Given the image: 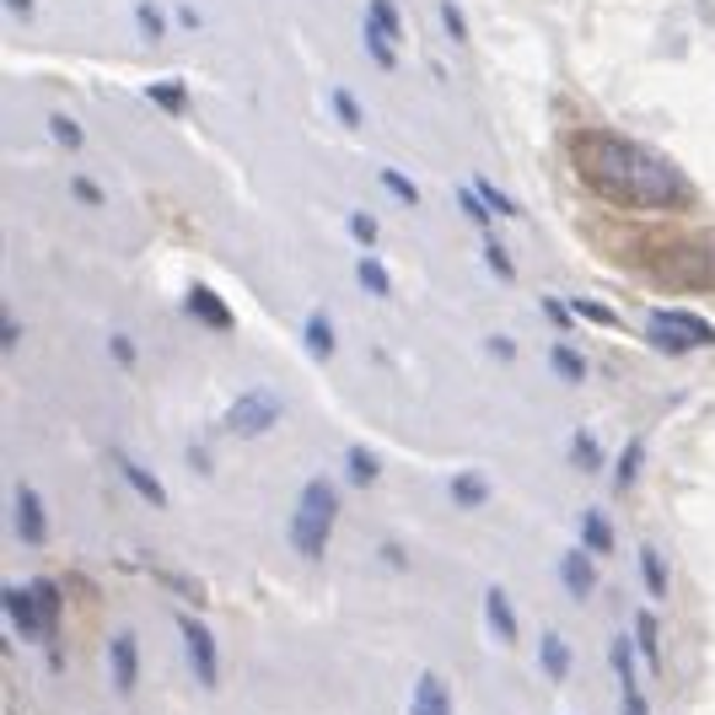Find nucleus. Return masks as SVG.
Masks as SVG:
<instances>
[{"instance_id": "f257e3e1", "label": "nucleus", "mask_w": 715, "mask_h": 715, "mask_svg": "<svg viewBox=\"0 0 715 715\" xmlns=\"http://www.w3.org/2000/svg\"><path fill=\"white\" fill-rule=\"evenodd\" d=\"M570 167L576 178L614 199L624 210H678L688 205V178L662 151L624 140V135H576L570 140Z\"/></svg>"}, {"instance_id": "f03ea898", "label": "nucleus", "mask_w": 715, "mask_h": 715, "mask_svg": "<svg viewBox=\"0 0 715 715\" xmlns=\"http://www.w3.org/2000/svg\"><path fill=\"white\" fill-rule=\"evenodd\" d=\"M340 528V490L334 479H307L302 496H296V511H291V549L302 555L307 565H317L329 555V538Z\"/></svg>"}, {"instance_id": "7ed1b4c3", "label": "nucleus", "mask_w": 715, "mask_h": 715, "mask_svg": "<svg viewBox=\"0 0 715 715\" xmlns=\"http://www.w3.org/2000/svg\"><path fill=\"white\" fill-rule=\"evenodd\" d=\"M646 344L662 350V355H688V350H711L715 329L699 317V312H678V307H662L646 317Z\"/></svg>"}, {"instance_id": "20e7f679", "label": "nucleus", "mask_w": 715, "mask_h": 715, "mask_svg": "<svg viewBox=\"0 0 715 715\" xmlns=\"http://www.w3.org/2000/svg\"><path fill=\"white\" fill-rule=\"evenodd\" d=\"M281 393H270V388H258V393H243L237 404L226 409V431L243 435V441H258V435H270L275 425H281Z\"/></svg>"}, {"instance_id": "39448f33", "label": "nucleus", "mask_w": 715, "mask_h": 715, "mask_svg": "<svg viewBox=\"0 0 715 715\" xmlns=\"http://www.w3.org/2000/svg\"><path fill=\"white\" fill-rule=\"evenodd\" d=\"M178 635H184V656L194 667V684L199 688H216L221 684V652H216V635L199 614H178Z\"/></svg>"}, {"instance_id": "423d86ee", "label": "nucleus", "mask_w": 715, "mask_h": 715, "mask_svg": "<svg viewBox=\"0 0 715 715\" xmlns=\"http://www.w3.org/2000/svg\"><path fill=\"white\" fill-rule=\"evenodd\" d=\"M608 662H614V678H619V715H652L646 694H640V678H635V640L619 635L608 646Z\"/></svg>"}, {"instance_id": "0eeeda50", "label": "nucleus", "mask_w": 715, "mask_h": 715, "mask_svg": "<svg viewBox=\"0 0 715 715\" xmlns=\"http://www.w3.org/2000/svg\"><path fill=\"white\" fill-rule=\"evenodd\" d=\"M11 528H17V538L32 543V549L49 538V517H43V500H38L32 484H17V496H11Z\"/></svg>"}, {"instance_id": "6e6552de", "label": "nucleus", "mask_w": 715, "mask_h": 715, "mask_svg": "<svg viewBox=\"0 0 715 715\" xmlns=\"http://www.w3.org/2000/svg\"><path fill=\"white\" fill-rule=\"evenodd\" d=\"M108 678H114L119 694H135V684H140V640H135V629H119L108 640Z\"/></svg>"}, {"instance_id": "1a4fd4ad", "label": "nucleus", "mask_w": 715, "mask_h": 715, "mask_svg": "<svg viewBox=\"0 0 715 715\" xmlns=\"http://www.w3.org/2000/svg\"><path fill=\"white\" fill-rule=\"evenodd\" d=\"M409 715H458L452 688H447L441 673H420V678H414V688H409Z\"/></svg>"}, {"instance_id": "9d476101", "label": "nucleus", "mask_w": 715, "mask_h": 715, "mask_svg": "<svg viewBox=\"0 0 715 715\" xmlns=\"http://www.w3.org/2000/svg\"><path fill=\"white\" fill-rule=\"evenodd\" d=\"M28 591H32V608H38V646H55V635H60V608H65L60 587H55L49 576H38Z\"/></svg>"}, {"instance_id": "9b49d317", "label": "nucleus", "mask_w": 715, "mask_h": 715, "mask_svg": "<svg viewBox=\"0 0 715 715\" xmlns=\"http://www.w3.org/2000/svg\"><path fill=\"white\" fill-rule=\"evenodd\" d=\"M560 587L576 597V603H587L591 591H597V565H591L587 549H565L560 555Z\"/></svg>"}, {"instance_id": "f8f14e48", "label": "nucleus", "mask_w": 715, "mask_h": 715, "mask_svg": "<svg viewBox=\"0 0 715 715\" xmlns=\"http://www.w3.org/2000/svg\"><path fill=\"white\" fill-rule=\"evenodd\" d=\"M184 307H188V317H194V323H205V329H221V334H226V329L237 323V317H232V307L221 302L210 285H188Z\"/></svg>"}, {"instance_id": "ddd939ff", "label": "nucleus", "mask_w": 715, "mask_h": 715, "mask_svg": "<svg viewBox=\"0 0 715 715\" xmlns=\"http://www.w3.org/2000/svg\"><path fill=\"white\" fill-rule=\"evenodd\" d=\"M0 608H6V624H11V635H22V640H38V608H32V591H28V587H6V591H0Z\"/></svg>"}, {"instance_id": "4468645a", "label": "nucleus", "mask_w": 715, "mask_h": 715, "mask_svg": "<svg viewBox=\"0 0 715 715\" xmlns=\"http://www.w3.org/2000/svg\"><path fill=\"white\" fill-rule=\"evenodd\" d=\"M114 463H119V473H125V484H129V490H135L140 500H146V506H167V484H161V479H156V473H151L146 463H140V458H129V452H119Z\"/></svg>"}, {"instance_id": "2eb2a0df", "label": "nucleus", "mask_w": 715, "mask_h": 715, "mask_svg": "<svg viewBox=\"0 0 715 715\" xmlns=\"http://www.w3.org/2000/svg\"><path fill=\"white\" fill-rule=\"evenodd\" d=\"M484 624H490V635H496L500 646H517V608H511L506 587L484 591Z\"/></svg>"}, {"instance_id": "dca6fc26", "label": "nucleus", "mask_w": 715, "mask_h": 715, "mask_svg": "<svg viewBox=\"0 0 715 715\" xmlns=\"http://www.w3.org/2000/svg\"><path fill=\"white\" fill-rule=\"evenodd\" d=\"M538 667H543L555 684H565V678H570L576 656H570V640H565L560 629H543V635H538Z\"/></svg>"}, {"instance_id": "f3484780", "label": "nucleus", "mask_w": 715, "mask_h": 715, "mask_svg": "<svg viewBox=\"0 0 715 715\" xmlns=\"http://www.w3.org/2000/svg\"><path fill=\"white\" fill-rule=\"evenodd\" d=\"M581 549H587V555H597V560H603V555H614V522H608L597 506H591V511H581Z\"/></svg>"}, {"instance_id": "a211bd4d", "label": "nucleus", "mask_w": 715, "mask_h": 715, "mask_svg": "<svg viewBox=\"0 0 715 715\" xmlns=\"http://www.w3.org/2000/svg\"><path fill=\"white\" fill-rule=\"evenodd\" d=\"M629 640H635V652L646 656L652 673H667V667H662V629H656V614H635V635H629Z\"/></svg>"}, {"instance_id": "6ab92c4d", "label": "nucleus", "mask_w": 715, "mask_h": 715, "mask_svg": "<svg viewBox=\"0 0 715 715\" xmlns=\"http://www.w3.org/2000/svg\"><path fill=\"white\" fill-rule=\"evenodd\" d=\"M302 340H307V355H312V361H329V355L340 350V340H334V323H329V312H312L307 329H302Z\"/></svg>"}, {"instance_id": "aec40b11", "label": "nucleus", "mask_w": 715, "mask_h": 715, "mask_svg": "<svg viewBox=\"0 0 715 715\" xmlns=\"http://www.w3.org/2000/svg\"><path fill=\"white\" fill-rule=\"evenodd\" d=\"M640 581H646L652 597H667V591H673V576H667V560H662L656 543H640Z\"/></svg>"}, {"instance_id": "412c9836", "label": "nucleus", "mask_w": 715, "mask_h": 715, "mask_svg": "<svg viewBox=\"0 0 715 715\" xmlns=\"http://www.w3.org/2000/svg\"><path fill=\"white\" fill-rule=\"evenodd\" d=\"M344 473H350V484H361V490H372L376 479H382V463H376L366 447H350L344 452Z\"/></svg>"}, {"instance_id": "4be33fe9", "label": "nucleus", "mask_w": 715, "mask_h": 715, "mask_svg": "<svg viewBox=\"0 0 715 715\" xmlns=\"http://www.w3.org/2000/svg\"><path fill=\"white\" fill-rule=\"evenodd\" d=\"M484 500H490V479H484V473H458V479H452V506L473 511V506H484Z\"/></svg>"}, {"instance_id": "5701e85b", "label": "nucleus", "mask_w": 715, "mask_h": 715, "mask_svg": "<svg viewBox=\"0 0 715 715\" xmlns=\"http://www.w3.org/2000/svg\"><path fill=\"white\" fill-rule=\"evenodd\" d=\"M640 463H646V447H640V441H629V447L619 452V468H614V490H619V496H629V490H635Z\"/></svg>"}, {"instance_id": "b1692460", "label": "nucleus", "mask_w": 715, "mask_h": 715, "mask_svg": "<svg viewBox=\"0 0 715 715\" xmlns=\"http://www.w3.org/2000/svg\"><path fill=\"white\" fill-rule=\"evenodd\" d=\"M366 11H372V17H366V28H372V32L393 38V43L404 38V22H399V0H372Z\"/></svg>"}, {"instance_id": "393cba45", "label": "nucleus", "mask_w": 715, "mask_h": 715, "mask_svg": "<svg viewBox=\"0 0 715 715\" xmlns=\"http://www.w3.org/2000/svg\"><path fill=\"white\" fill-rule=\"evenodd\" d=\"M570 468H581V473H597V468H603V447L591 441V431L570 435Z\"/></svg>"}, {"instance_id": "a878e982", "label": "nucleus", "mask_w": 715, "mask_h": 715, "mask_svg": "<svg viewBox=\"0 0 715 715\" xmlns=\"http://www.w3.org/2000/svg\"><path fill=\"white\" fill-rule=\"evenodd\" d=\"M458 205H463V216L473 221V226H484V232H496V210H490V205H484V199L473 194V184H463V188H458Z\"/></svg>"}, {"instance_id": "bb28decb", "label": "nucleus", "mask_w": 715, "mask_h": 715, "mask_svg": "<svg viewBox=\"0 0 715 715\" xmlns=\"http://www.w3.org/2000/svg\"><path fill=\"white\" fill-rule=\"evenodd\" d=\"M161 108V114H184V102H188V92H184V81H151V92H146Z\"/></svg>"}, {"instance_id": "cd10ccee", "label": "nucleus", "mask_w": 715, "mask_h": 715, "mask_svg": "<svg viewBox=\"0 0 715 715\" xmlns=\"http://www.w3.org/2000/svg\"><path fill=\"white\" fill-rule=\"evenodd\" d=\"M549 366L565 376V382H587V361L570 350V344H560V350H549Z\"/></svg>"}, {"instance_id": "c85d7f7f", "label": "nucleus", "mask_w": 715, "mask_h": 715, "mask_svg": "<svg viewBox=\"0 0 715 715\" xmlns=\"http://www.w3.org/2000/svg\"><path fill=\"white\" fill-rule=\"evenodd\" d=\"M355 281H361V291H372V296H388V285H393L376 258H361V264H355Z\"/></svg>"}, {"instance_id": "c756f323", "label": "nucleus", "mask_w": 715, "mask_h": 715, "mask_svg": "<svg viewBox=\"0 0 715 715\" xmlns=\"http://www.w3.org/2000/svg\"><path fill=\"white\" fill-rule=\"evenodd\" d=\"M468 184H473V194H479V199H484L496 216H517V199H506V194H500L490 178H468Z\"/></svg>"}, {"instance_id": "7c9ffc66", "label": "nucleus", "mask_w": 715, "mask_h": 715, "mask_svg": "<svg viewBox=\"0 0 715 715\" xmlns=\"http://www.w3.org/2000/svg\"><path fill=\"white\" fill-rule=\"evenodd\" d=\"M135 28H140V38H146V43H156V38L167 32V22H161V11H156L151 0H140V6H135Z\"/></svg>"}, {"instance_id": "2f4dec72", "label": "nucleus", "mask_w": 715, "mask_h": 715, "mask_svg": "<svg viewBox=\"0 0 715 715\" xmlns=\"http://www.w3.org/2000/svg\"><path fill=\"white\" fill-rule=\"evenodd\" d=\"M366 49H372V60L382 65V70H393V65H399V43H393V38H382V32H372V28H366Z\"/></svg>"}, {"instance_id": "473e14b6", "label": "nucleus", "mask_w": 715, "mask_h": 715, "mask_svg": "<svg viewBox=\"0 0 715 715\" xmlns=\"http://www.w3.org/2000/svg\"><path fill=\"white\" fill-rule=\"evenodd\" d=\"M382 184H388V194H393V199H404V205H414V199H420V188L409 184L399 167H382Z\"/></svg>"}, {"instance_id": "72a5a7b5", "label": "nucleus", "mask_w": 715, "mask_h": 715, "mask_svg": "<svg viewBox=\"0 0 715 715\" xmlns=\"http://www.w3.org/2000/svg\"><path fill=\"white\" fill-rule=\"evenodd\" d=\"M49 135H55L60 146H70V151L87 140V135H81V125H76V119H65V114H55V119H49Z\"/></svg>"}, {"instance_id": "f704fd0d", "label": "nucleus", "mask_w": 715, "mask_h": 715, "mask_svg": "<svg viewBox=\"0 0 715 715\" xmlns=\"http://www.w3.org/2000/svg\"><path fill=\"white\" fill-rule=\"evenodd\" d=\"M441 28H447L452 43H468V22H463V11H458L452 0H441Z\"/></svg>"}, {"instance_id": "c9c22d12", "label": "nucleus", "mask_w": 715, "mask_h": 715, "mask_svg": "<svg viewBox=\"0 0 715 715\" xmlns=\"http://www.w3.org/2000/svg\"><path fill=\"white\" fill-rule=\"evenodd\" d=\"M570 312H581L587 323H603V329H619V317H614V312L603 307V302H576V307H570Z\"/></svg>"}, {"instance_id": "e433bc0d", "label": "nucleus", "mask_w": 715, "mask_h": 715, "mask_svg": "<svg viewBox=\"0 0 715 715\" xmlns=\"http://www.w3.org/2000/svg\"><path fill=\"white\" fill-rule=\"evenodd\" d=\"M350 232H355V243H366V248L376 243V221L366 216V210H355V216H350Z\"/></svg>"}, {"instance_id": "4c0bfd02", "label": "nucleus", "mask_w": 715, "mask_h": 715, "mask_svg": "<svg viewBox=\"0 0 715 715\" xmlns=\"http://www.w3.org/2000/svg\"><path fill=\"white\" fill-rule=\"evenodd\" d=\"M334 114H340V119H344V125H350V129L361 125V102H355V97H350V92H334Z\"/></svg>"}, {"instance_id": "58836bf2", "label": "nucleus", "mask_w": 715, "mask_h": 715, "mask_svg": "<svg viewBox=\"0 0 715 715\" xmlns=\"http://www.w3.org/2000/svg\"><path fill=\"white\" fill-rule=\"evenodd\" d=\"M484 258H490V270H496V281H511L517 270H511V258L500 253V243H484Z\"/></svg>"}, {"instance_id": "ea45409f", "label": "nucleus", "mask_w": 715, "mask_h": 715, "mask_svg": "<svg viewBox=\"0 0 715 715\" xmlns=\"http://www.w3.org/2000/svg\"><path fill=\"white\" fill-rule=\"evenodd\" d=\"M108 355H114L119 366H135V340H129V334H114V340H108Z\"/></svg>"}, {"instance_id": "a19ab883", "label": "nucleus", "mask_w": 715, "mask_h": 715, "mask_svg": "<svg viewBox=\"0 0 715 715\" xmlns=\"http://www.w3.org/2000/svg\"><path fill=\"white\" fill-rule=\"evenodd\" d=\"M70 194H76L81 205H102V188H97L92 178H70Z\"/></svg>"}, {"instance_id": "79ce46f5", "label": "nucleus", "mask_w": 715, "mask_h": 715, "mask_svg": "<svg viewBox=\"0 0 715 715\" xmlns=\"http://www.w3.org/2000/svg\"><path fill=\"white\" fill-rule=\"evenodd\" d=\"M543 317H549L555 329H570V307H565V302H555V296H543Z\"/></svg>"}, {"instance_id": "37998d69", "label": "nucleus", "mask_w": 715, "mask_h": 715, "mask_svg": "<svg viewBox=\"0 0 715 715\" xmlns=\"http://www.w3.org/2000/svg\"><path fill=\"white\" fill-rule=\"evenodd\" d=\"M484 350H490L496 361H511V355H517V344H511V340H500V334H490V340H484Z\"/></svg>"}, {"instance_id": "c03bdc74", "label": "nucleus", "mask_w": 715, "mask_h": 715, "mask_svg": "<svg viewBox=\"0 0 715 715\" xmlns=\"http://www.w3.org/2000/svg\"><path fill=\"white\" fill-rule=\"evenodd\" d=\"M6 6H11L17 17H28V11H32V0H6Z\"/></svg>"}]
</instances>
